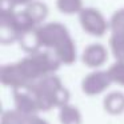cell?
<instances>
[{"instance_id": "1", "label": "cell", "mask_w": 124, "mask_h": 124, "mask_svg": "<svg viewBox=\"0 0 124 124\" xmlns=\"http://www.w3.org/2000/svg\"><path fill=\"white\" fill-rule=\"evenodd\" d=\"M30 92L36 99L40 111H49L54 107H63L68 103V92L56 79H47L33 85Z\"/></svg>"}, {"instance_id": "2", "label": "cell", "mask_w": 124, "mask_h": 124, "mask_svg": "<svg viewBox=\"0 0 124 124\" xmlns=\"http://www.w3.org/2000/svg\"><path fill=\"white\" fill-rule=\"evenodd\" d=\"M15 97V104H16V109L20 113L25 116H35L39 112V105L36 103V99L33 97V95L27 93V92H22V91H15L14 93Z\"/></svg>"}, {"instance_id": "3", "label": "cell", "mask_w": 124, "mask_h": 124, "mask_svg": "<svg viewBox=\"0 0 124 124\" xmlns=\"http://www.w3.org/2000/svg\"><path fill=\"white\" fill-rule=\"evenodd\" d=\"M109 85L108 83V78L103 73H96V75H91L84 80L83 89L87 95H96L100 93L103 89H105Z\"/></svg>"}, {"instance_id": "4", "label": "cell", "mask_w": 124, "mask_h": 124, "mask_svg": "<svg viewBox=\"0 0 124 124\" xmlns=\"http://www.w3.org/2000/svg\"><path fill=\"white\" fill-rule=\"evenodd\" d=\"M104 109L109 115H119L124 111V95L112 92L104 99Z\"/></svg>"}, {"instance_id": "5", "label": "cell", "mask_w": 124, "mask_h": 124, "mask_svg": "<svg viewBox=\"0 0 124 124\" xmlns=\"http://www.w3.org/2000/svg\"><path fill=\"white\" fill-rule=\"evenodd\" d=\"M59 119L62 124H81V113L76 107L65 104L60 107Z\"/></svg>"}, {"instance_id": "6", "label": "cell", "mask_w": 124, "mask_h": 124, "mask_svg": "<svg viewBox=\"0 0 124 124\" xmlns=\"http://www.w3.org/2000/svg\"><path fill=\"white\" fill-rule=\"evenodd\" d=\"M31 116H25L17 109L6 111L1 116V124H28Z\"/></svg>"}, {"instance_id": "7", "label": "cell", "mask_w": 124, "mask_h": 124, "mask_svg": "<svg viewBox=\"0 0 124 124\" xmlns=\"http://www.w3.org/2000/svg\"><path fill=\"white\" fill-rule=\"evenodd\" d=\"M113 79L124 85V67H117L113 71Z\"/></svg>"}, {"instance_id": "8", "label": "cell", "mask_w": 124, "mask_h": 124, "mask_svg": "<svg viewBox=\"0 0 124 124\" xmlns=\"http://www.w3.org/2000/svg\"><path fill=\"white\" fill-rule=\"evenodd\" d=\"M28 124H49V123L47 120H44V119L39 117L38 115H35V116H31V117H30Z\"/></svg>"}]
</instances>
